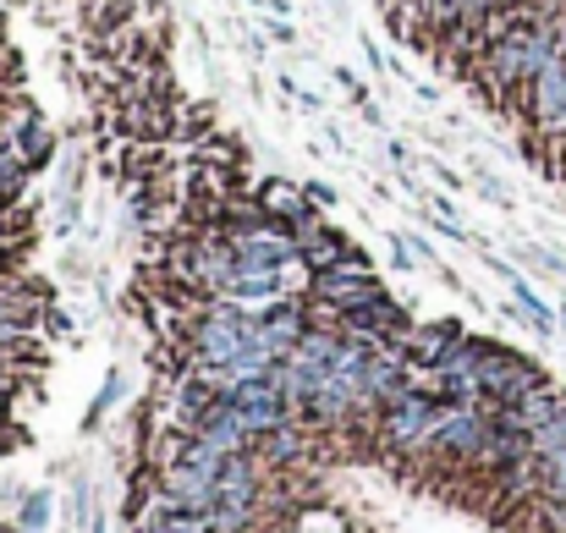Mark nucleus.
I'll return each mask as SVG.
<instances>
[{
	"instance_id": "obj_12",
	"label": "nucleus",
	"mask_w": 566,
	"mask_h": 533,
	"mask_svg": "<svg viewBox=\"0 0 566 533\" xmlns=\"http://www.w3.org/2000/svg\"><path fill=\"white\" fill-rule=\"evenodd\" d=\"M562 331H566V309H562Z\"/></svg>"
},
{
	"instance_id": "obj_4",
	"label": "nucleus",
	"mask_w": 566,
	"mask_h": 533,
	"mask_svg": "<svg viewBox=\"0 0 566 533\" xmlns=\"http://www.w3.org/2000/svg\"><path fill=\"white\" fill-rule=\"evenodd\" d=\"M462 336H468V331H462L457 320H440V325H412V331L401 336L396 357H401L407 368H440V363L451 357V347H457Z\"/></svg>"
},
{
	"instance_id": "obj_5",
	"label": "nucleus",
	"mask_w": 566,
	"mask_h": 533,
	"mask_svg": "<svg viewBox=\"0 0 566 533\" xmlns=\"http://www.w3.org/2000/svg\"><path fill=\"white\" fill-rule=\"evenodd\" d=\"M347 253H353V242H347V237H336L325 220L297 226V259H303L308 270H331V264H342Z\"/></svg>"
},
{
	"instance_id": "obj_6",
	"label": "nucleus",
	"mask_w": 566,
	"mask_h": 533,
	"mask_svg": "<svg viewBox=\"0 0 566 533\" xmlns=\"http://www.w3.org/2000/svg\"><path fill=\"white\" fill-rule=\"evenodd\" d=\"M0 144H11V149H17V155H22L33 171L55 160V138H50V127H44L33 111L22 116V127H11V122H6V138H0Z\"/></svg>"
},
{
	"instance_id": "obj_8",
	"label": "nucleus",
	"mask_w": 566,
	"mask_h": 533,
	"mask_svg": "<svg viewBox=\"0 0 566 533\" xmlns=\"http://www.w3.org/2000/svg\"><path fill=\"white\" fill-rule=\"evenodd\" d=\"M28 177H33V166H28L11 144H0V203H22Z\"/></svg>"
},
{
	"instance_id": "obj_9",
	"label": "nucleus",
	"mask_w": 566,
	"mask_h": 533,
	"mask_svg": "<svg viewBox=\"0 0 566 533\" xmlns=\"http://www.w3.org/2000/svg\"><path fill=\"white\" fill-rule=\"evenodd\" d=\"M44 518H50V501H44V495H33V501L22 506V529H44Z\"/></svg>"
},
{
	"instance_id": "obj_7",
	"label": "nucleus",
	"mask_w": 566,
	"mask_h": 533,
	"mask_svg": "<svg viewBox=\"0 0 566 533\" xmlns=\"http://www.w3.org/2000/svg\"><path fill=\"white\" fill-rule=\"evenodd\" d=\"M253 198H259V203H264V209H270L281 226H292V231L314 220V198H297L286 181H259V187H253Z\"/></svg>"
},
{
	"instance_id": "obj_3",
	"label": "nucleus",
	"mask_w": 566,
	"mask_h": 533,
	"mask_svg": "<svg viewBox=\"0 0 566 533\" xmlns=\"http://www.w3.org/2000/svg\"><path fill=\"white\" fill-rule=\"evenodd\" d=\"M479 385H484V407H517L523 396L545 390V368L528 363V357L506 353V347H490L484 363H479Z\"/></svg>"
},
{
	"instance_id": "obj_11",
	"label": "nucleus",
	"mask_w": 566,
	"mask_h": 533,
	"mask_svg": "<svg viewBox=\"0 0 566 533\" xmlns=\"http://www.w3.org/2000/svg\"><path fill=\"white\" fill-rule=\"evenodd\" d=\"M6 209H11V203H0V242H6Z\"/></svg>"
},
{
	"instance_id": "obj_2",
	"label": "nucleus",
	"mask_w": 566,
	"mask_h": 533,
	"mask_svg": "<svg viewBox=\"0 0 566 533\" xmlns=\"http://www.w3.org/2000/svg\"><path fill=\"white\" fill-rule=\"evenodd\" d=\"M434 412H440V401H434L429 390H412V396H401V401H390V407L375 412V440L385 451H396V457L429 451V440H434Z\"/></svg>"
},
{
	"instance_id": "obj_1",
	"label": "nucleus",
	"mask_w": 566,
	"mask_h": 533,
	"mask_svg": "<svg viewBox=\"0 0 566 533\" xmlns=\"http://www.w3.org/2000/svg\"><path fill=\"white\" fill-rule=\"evenodd\" d=\"M379 292H385V286L375 281V264H369L358 248H353L342 264H331V270H314V275H308V303H319V309H325V314H336V320L358 314L364 303H375Z\"/></svg>"
},
{
	"instance_id": "obj_10",
	"label": "nucleus",
	"mask_w": 566,
	"mask_h": 533,
	"mask_svg": "<svg viewBox=\"0 0 566 533\" xmlns=\"http://www.w3.org/2000/svg\"><path fill=\"white\" fill-rule=\"evenodd\" d=\"M11 396H17V379H11V368H0V418H6Z\"/></svg>"
}]
</instances>
